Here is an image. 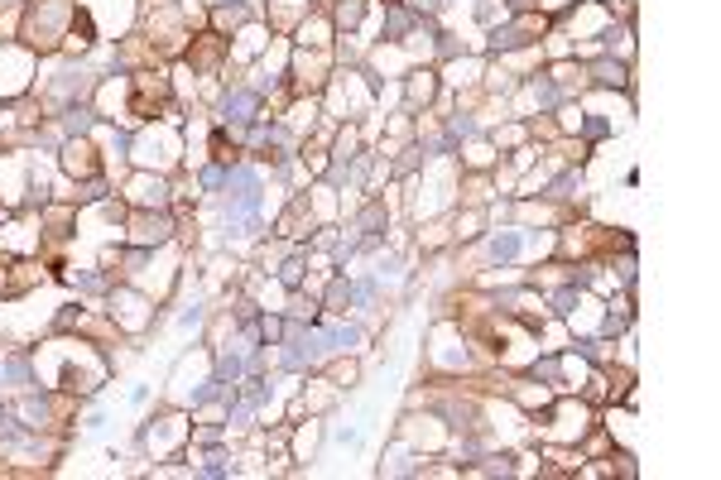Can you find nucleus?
Here are the masks:
<instances>
[{"label":"nucleus","instance_id":"nucleus-2","mask_svg":"<svg viewBox=\"0 0 721 480\" xmlns=\"http://www.w3.org/2000/svg\"><path fill=\"white\" fill-rule=\"evenodd\" d=\"M245 111H250V96H236V101H226V115H231V120H245Z\"/></svg>","mask_w":721,"mask_h":480},{"label":"nucleus","instance_id":"nucleus-1","mask_svg":"<svg viewBox=\"0 0 721 480\" xmlns=\"http://www.w3.org/2000/svg\"><path fill=\"white\" fill-rule=\"evenodd\" d=\"M68 169H73V173H97L92 149H87V144H73V149H68Z\"/></svg>","mask_w":721,"mask_h":480},{"label":"nucleus","instance_id":"nucleus-3","mask_svg":"<svg viewBox=\"0 0 721 480\" xmlns=\"http://www.w3.org/2000/svg\"><path fill=\"white\" fill-rule=\"evenodd\" d=\"M491 255H496V260H505V255H515V236H505V240H496V245H491Z\"/></svg>","mask_w":721,"mask_h":480}]
</instances>
